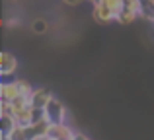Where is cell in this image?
Here are the masks:
<instances>
[{
    "mask_svg": "<svg viewBox=\"0 0 154 140\" xmlns=\"http://www.w3.org/2000/svg\"><path fill=\"white\" fill-rule=\"evenodd\" d=\"M16 70H18V58H16V55L4 51L0 55V76H2V82H8L10 78H14Z\"/></svg>",
    "mask_w": 154,
    "mask_h": 140,
    "instance_id": "7a4b0ae2",
    "label": "cell"
},
{
    "mask_svg": "<svg viewBox=\"0 0 154 140\" xmlns=\"http://www.w3.org/2000/svg\"><path fill=\"white\" fill-rule=\"evenodd\" d=\"M92 16H94V22H98V23H109V22H115L117 19V16L113 14L111 10H109L107 6L100 0V2H94L92 4Z\"/></svg>",
    "mask_w": 154,
    "mask_h": 140,
    "instance_id": "3957f363",
    "label": "cell"
},
{
    "mask_svg": "<svg viewBox=\"0 0 154 140\" xmlns=\"http://www.w3.org/2000/svg\"><path fill=\"white\" fill-rule=\"evenodd\" d=\"M64 4H66V6H78V4H82L84 0H63Z\"/></svg>",
    "mask_w": 154,
    "mask_h": 140,
    "instance_id": "7c38bea8",
    "label": "cell"
},
{
    "mask_svg": "<svg viewBox=\"0 0 154 140\" xmlns=\"http://www.w3.org/2000/svg\"><path fill=\"white\" fill-rule=\"evenodd\" d=\"M14 117H16V121H18L20 127H29L31 123H33V105L22 109L20 113H16Z\"/></svg>",
    "mask_w": 154,
    "mask_h": 140,
    "instance_id": "ba28073f",
    "label": "cell"
},
{
    "mask_svg": "<svg viewBox=\"0 0 154 140\" xmlns=\"http://www.w3.org/2000/svg\"><path fill=\"white\" fill-rule=\"evenodd\" d=\"M139 18H140L139 10H135V8H129V6H125L123 10L119 12V16H117V19H115V22H117V23H123V25H127V23H133L135 19H139Z\"/></svg>",
    "mask_w": 154,
    "mask_h": 140,
    "instance_id": "52a82bcc",
    "label": "cell"
},
{
    "mask_svg": "<svg viewBox=\"0 0 154 140\" xmlns=\"http://www.w3.org/2000/svg\"><path fill=\"white\" fill-rule=\"evenodd\" d=\"M37 140H59V138L51 136V134H45V136H41V138H37Z\"/></svg>",
    "mask_w": 154,
    "mask_h": 140,
    "instance_id": "9a60e30c",
    "label": "cell"
},
{
    "mask_svg": "<svg viewBox=\"0 0 154 140\" xmlns=\"http://www.w3.org/2000/svg\"><path fill=\"white\" fill-rule=\"evenodd\" d=\"M18 23H20L18 19H8V22H6V25H8V27H14V25H18Z\"/></svg>",
    "mask_w": 154,
    "mask_h": 140,
    "instance_id": "5bb4252c",
    "label": "cell"
},
{
    "mask_svg": "<svg viewBox=\"0 0 154 140\" xmlns=\"http://www.w3.org/2000/svg\"><path fill=\"white\" fill-rule=\"evenodd\" d=\"M74 140H92V138L86 136L84 133H76V134H74Z\"/></svg>",
    "mask_w": 154,
    "mask_h": 140,
    "instance_id": "4fadbf2b",
    "label": "cell"
},
{
    "mask_svg": "<svg viewBox=\"0 0 154 140\" xmlns=\"http://www.w3.org/2000/svg\"><path fill=\"white\" fill-rule=\"evenodd\" d=\"M90 2H92V4H94V2H100V0H90Z\"/></svg>",
    "mask_w": 154,
    "mask_h": 140,
    "instance_id": "2e32d148",
    "label": "cell"
},
{
    "mask_svg": "<svg viewBox=\"0 0 154 140\" xmlns=\"http://www.w3.org/2000/svg\"><path fill=\"white\" fill-rule=\"evenodd\" d=\"M140 18L154 23V0H140Z\"/></svg>",
    "mask_w": 154,
    "mask_h": 140,
    "instance_id": "9c48e42d",
    "label": "cell"
},
{
    "mask_svg": "<svg viewBox=\"0 0 154 140\" xmlns=\"http://www.w3.org/2000/svg\"><path fill=\"white\" fill-rule=\"evenodd\" d=\"M45 111H47V119L53 125H57V123H68V111L59 97H53L49 101V105L45 107Z\"/></svg>",
    "mask_w": 154,
    "mask_h": 140,
    "instance_id": "6da1fadb",
    "label": "cell"
},
{
    "mask_svg": "<svg viewBox=\"0 0 154 140\" xmlns=\"http://www.w3.org/2000/svg\"><path fill=\"white\" fill-rule=\"evenodd\" d=\"M102 2H103L115 16H119V12L125 8V0H102Z\"/></svg>",
    "mask_w": 154,
    "mask_h": 140,
    "instance_id": "30bf717a",
    "label": "cell"
},
{
    "mask_svg": "<svg viewBox=\"0 0 154 140\" xmlns=\"http://www.w3.org/2000/svg\"><path fill=\"white\" fill-rule=\"evenodd\" d=\"M20 95H22V91H20V86H18L16 78L0 84V101H14Z\"/></svg>",
    "mask_w": 154,
    "mask_h": 140,
    "instance_id": "277c9868",
    "label": "cell"
},
{
    "mask_svg": "<svg viewBox=\"0 0 154 140\" xmlns=\"http://www.w3.org/2000/svg\"><path fill=\"white\" fill-rule=\"evenodd\" d=\"M31 29H33L35 33H45L47 31V22L45 19H35L33 25H31Z\"/></svg>",
    "mask_w": 154,
    "mask_h": 140,
    "instance_id": "8fae6325",
    "label": "cell"
},
{
    "mask_svg": "<svg viewBox=\"0 0 154 140\" xmlns=\"http://www.w3.org/2000/svg\"><path fill=\"white\" fill-rule=\"evenodd\" d=\"M49 134L55 136V138H59V140H74L76 130L72 129L68 123H57V125H51Z\"/></svg>",
    "mask_w": 154,
    "mask_h": 140,
    "instance_id": "5b68a950",
    "label": "cell"
},
{
    "mask_svg": "<svg viewBox=\"0 0 154 140\" xmlns=\"http://www.w3.org/2000/svg\"><path fill=\"white\" fill-rule=\"evenodd\" d=\"M53 97L55 95H53L51 90H47V88H35L33 95H31V105L33 107H47Z\"/></svg>",
    "mask_w": 154,
    "mask_h": 140,
    "instance_id": "8992f818",
    "label": "cell"
}]
</instances>
